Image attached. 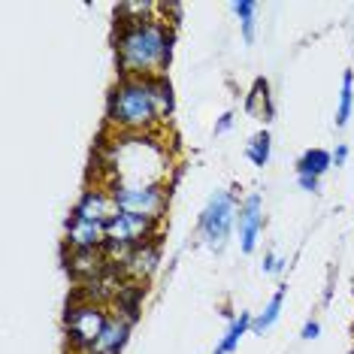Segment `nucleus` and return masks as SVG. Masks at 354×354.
Here are the masks:
<instances>
[{
    "mask_svg": "<svg viewBox=\"0 0 354 354\" xmlns=\"http://www.w3.org/2000/svg\"><path fill=\"white\" fill-rule=\"evenodd\" d=\"M118 37H115V58L122 67V76L146 79L160 76L173 61L176 30L160 19H124L115 12Z\"/></svg>",
    "mask_w": 354,
    "mask_h": 354,
    "instance_id": "f257e3e1",
    "label": "nucleus"
},
{
    "mask_svg": "<svg viewBox=\"0 0 354 354\" xmlns=\"http://www.w3.org/2000/svg\"><path fill=\"white\" fill-rule=\"evenodd\" d=\"M106 122L124 133H142L151 131L158 122H164V112L158 106L149 76L146 79L122 76L112 85L106 97Z\"/></svg>",
    "mask_w": 354,
    "mask_h": 354,
    "instance_id": "f03ea898",
    "label": "nucleus"
},
{
    "mask_svg": "<svg viewBox=\"0 0 354 354\" xmlns=\"http://www.w3.org/2000/svg\"><path fill=\"white\" fill-rule=\"evenodd\" d=\"M106 321H109L106 309L94 300H85L82 297V300H76L73 306H67V318H64V324H67L70 348H73L76 354H94Z\"/></svg>",
    "mask_w": 354,
    "mask_h": 354,
    "instance_id": "7ed1b4c3",
    "label": "nucleus"
},
{
    "mask_svg": "<svg viewBox=\"0 0 354 354\" xmlns=\"http://www.w3.org/2000/svg\"><path fill=\"white\" fill-rule=\"evenodd\" d=\"M236 215H239V203H236V197H233V191H227V188L212 191V197L206 200L203 212H200V221H197L200 239H203L209 248H221L230 239L233 227H236Z\"/></svg>",
    "mask_w": 354,
    "mask_h": 354,
    "instance_id": "20e7f679",
    "label": "nucleus"
},
{
    "mask_svg": "<svg viewBox=\"0 0 354 354\" xmlns=\"http://www.w3.org/2000/svg\"><path fill=\"white\" fill-rule=\"evenodd\" d=\"M158 227V218L151 215H136V212H115L106 221V254H122L127 257L133 248L146 245L151 239V233Z\"/></svg>",
    "mask_w": 354,
    "mask_h": 354,
    "instance_id": "39448f33",
    "label": "nucleus"
},
{
    "mask_svg": "<svg viewBox=\"0 0 354 354\" xmlns=\"http://www.w3.org/2000/svg\"><path fill=\"white\" fill-rule=\"evenodd\" d=\"M109 194L118 212H136V215L160 218V212L167 209V191L160 182H112Z\"/></svg>",
    "mask_w": 354,
    "mask_h": 354,
    "instance_id": "423d86ee",
    "label": "nucleus"
},
{
    "mask_svg": "<svg viewBox=\"0 0 354 354\" xmlns=\"http://www.w3.org/2000/svg\"><path fill=\"white\" fill-rule=\"evenodd\" d=\"M236 230H239V248H243V254H252L257 248V243H261V233H263V200H261V194H248L243 203H239Z\"/></svg>",
    "mask_w": 354,
    "mask_h": 354,
    "instance_id": "0eeeda50",
    "label": "nucleus"
},
{
    "mask_svg": "<svg viewBox=\"0 0 354 354\" xmlns=\"http://www.w3.org/2000/svg\"><path fill=\"white\" fill-rule=\"evenodd\" d=\"M67 245L70 252H103L106 245V224L97 221H82V218H67Z\"/></svg>",
    "mask_w": 354,
    "mask_h": 354,
    "instance_id": "6e6552de",
    "label": "nucleus"
},
{
    "mask_svg": "<svg viewBox=\"0 0 354 354\" xmlns=\"http://www.w3.org/2000/svg\"><path fill=\"white\" fill-rule=\"evenodd\" d=\"M118 209L112 203V194L103 188H88L82 197H79V203L73 206V218H82V221H97V224H106L112 215H115Z\"/></svg>",
    "mask_w": 354,
    "mask_h": 354,
    "instance_id": "1a4fd4ad",
    "label": "nucleus"
},
{
    "mask_svg": "<svg viewBox=\"0 0 354 354\" xmlns=\"http://www.w3.org/2000/svg\"><path fill=\"white\" fill-rule=\"evenodd\" d=\"M131 324H133V321H127L122 315H109L94 354H118V351H122L127 345V336H131Z\"/></svg>",
    "mask_w": 354,
    "mask_h": 354,
    "instance_id": "9d476101",
    "label": "nucleus"
},
{
    "mask_svg": "<svg viewBox=\"0 0 354 354\" xmlns=\"http://www.w3.org/2000/svg\"><path fill=\"white\" fill-rule=\"evenodd\" d=\"M155 267H158V245H151V243L133 248V252L124 257V272L133 281L149 279L151 272H155Z\"/></svg>",
    "mask_w": 354,
    "mask_h": 354,
    "instance_id": "9b49d317",
    "label": "nucleus"
},
{
    "mask_svg": "<svg viewBox=\"0 0 354 354\" xmlns=\"http://www.w3.org/2000/svg\"><path fill=\"white\" fill-rule=\"evenodd\" d=\"M252 327H254L252 312H239V315H233L227 330H224V336H221V342H218V348H215L212 354H233V351L239 348V342H243V336Z\"/></svg>",
    "mask_w": 354,
    "mask_h": 354,
    "instance_id": "f8f14e48",
    "label": "nucleus"
},
{
    "mask_svg": "<svg viewBox=\"0 0 354 354\" xmlns=\"http://www.w3.org/2000/svg\"><path fill=\"white\" fill-rule=\"evenodd\" d=\"M330 167H333V151L327 149H309L297 160V176H309V179H321Z\"/></svg>",
    "mask_w": 354,
    "mask_h": 354,
    "instance_id": "ddd939ff",
    "label": "nucleus"
},
{
    "mask_svg": "<svg viewBox=\"0 0 354 354\" xmlns=\"http://www.w3.org/2000/svg\"><path fill=\"white\" fill-rule=\"evenodd\" d=\"M142 281H124L122 288H118L115 294V303H118V315L127 318V321H136V315H140V306H142Z\"/></svg>",
    "mask_w": 354,
    "mask_h": 354,
    "instance_id": "4468645a",
    "label": "nucleus"
},
{
    "mask_svg": "<svg viewBox=\"0 0 354 354\" xmlns=\"http://www.w3.org/2000/svg\"><path fill=\"white\" fill-rule=\"evenodd\" d=\"M285 294H288V288H279V291L270 297V303L263 306V312L254 318V327L252 330H254L257 336H263L270 327H276V321L281 318V309H285Z\"/></svg>",
    "mask_w": 354,
    "mask_h": 354,
    "instance_id": "2eb2a0df",
    "label": "nucleus"
},
{
    "mask_svg": "<svg viewBox=\"0 0 354 354\" xmlns=\"http://www.w3.org/2000/svg\"><path fill=\"white\" fill-rule=\"evenodd\" d=\"M230 10L239 19L243 39L252 46L254 43V28H257V3H254V0H236V3H230Z\"/></svg>",
    "mask_w": 354,
    "mask_h": 354,
    "instance_id": "dca6fc26",
    "label": "nucleus"
},
{
    "mask_svg": "<svg viewBox=\"0 0 354 354\" xmlns=\"http://www.w3.org/2000/svg\"><path fill=\"white\" fill-rule=\"evenodd\" d=\"M351 112H354V73L351 70H345L342 73V88H339V103H336V118H333L336 127L348 124Z\"/></svg>",
    "mask_w": 354,
    "mask_h": 354,
    "instance_id": "f3484780",
    "label": "nucleus"
},
{
    "mask_svg": "<svg viewBox=\"0 0 354 354\" xmlns=\"http://www.w3.org/2000/svg\"><path fill=\"white\" fill-rule=\"evenodd\" d=\"M272 155V136L267 131H257L252 140L245 142V158L252 160L254 167H267Z\"/></svg>",
    "mask_w": 354,
    "mask_h": 354,
    "instance_id": "a211bd4d",
    "label": "nucleus"
},
{
    "mask_svg": "<svg viewBox=\"0 0 354 354\" xmlns=\"http://www.w3.org/2000/svg\"><path fill=\"white\" fill-rule=\"evenodd\" d=\"M149 79H151V91H155L158 106H160V112H164V118H167V115H173L176 97H173V85H170V79H167L164 73H160V76H149Z\"/></svg>",
    "mask_w": 354,
    "mask_h": 354,
    "instance_id": "6ab92c4d",
    "label": "nucleus"
},
{
    "mask_svg": "<svg viewBox=\"0 0 354 354\" xmlns=\"http://www.w3.org/2000/svg\"><path fill=\"white\" fill-rule=\"evenodd\" d=\"M257 100L263 103V109H267V118H272V100H270V82L267 79H257L254 82V91H252V97H248V109H257Z\"/></svg>",
    "mask_w": 354,
    "mask_h": 354,
    "instance_id": "aec40b11",
    "label": "nucleus"
},
{
    "mask_svg": "<svg viewBox=\"0 0 354 354\" xmlns=\"http://www.w3.org/2000/svg\"><path fill=\"white\" fill-rule=\"evenodd\" d=\"M261 267H263V272H272V276H276V272H281V267H285V261H281L276 252H267V254H263Z\"/></svg>",
    "mask_w": 354,
    "mask_h": 354,
    "instance_id": "412c9836",
    "label": "nucleus"
},
{
    "mask_svg": "<svg viewBox=\"0 0 354 354\" xmlns=\"http://www.w3.org/2000/svg\"><path fill=\"white\" fill-rule=\"evenodd\" d=\"M233 118H236V115H233V112H224V115L218 118V122H215V136L227 133V131H230V127H233Z\"/></svg>",
    "mask_w": 354,
    "mask_h": 354,
    "instance_id": "4be33fe9",
    "label": "nucleus"
},
{
    "mask_svg": "<svg viewBox=\"0 0 354 354\" xmlns=\"http://www.w3.org/2000/svg\"><path fill=\"white\" fill-rule=\"evenodd\" d=\"M297 182H300L303 191H309V194H318L321 191V179H309V176H297Z\"/></svg>",
    "mask_w": 354,
    "mask_h": 354,
    "instance_id": "5701e85b",
    "label": "nucleus"
},
{
    "mask_svg": "<svg viewBox=\"0 0 354 354\" xmlns=\"http://www.w3.org/2000/svg\"><path fill=\"white\" fill-rule=\"evenodd\" d=\"M345 160H348V146L345 142H339L333 151V167H345Z\"/></svg>",
    "mask_w": 354,
    "mask_h": 354,
    "instance_id": "b1692460",
    "label": "nucleus"
},
{
    "mask_svg": "<svg viewBox=\"0 0 354 354\" xmlns=\"http://www.w3.org/2000/svg\"><path fill=\"white\" fill-rule=\"evenodd\" d=\"M321 333V324H318V321H306V324H303V339H315V336Z\"/></svg>",
    "mask_w": 354,
    "mask_h": 354,
    "instance_id": "393cba45",
    "label": "nucleus"
},
{
    "mask_svg": "<svg viewBox=\"0 0 354 354\" xmlns=\"http://www.w3.org/2000/svg\"><path fill=\"white\" fill-rule=\"evenodd\" d=\"M351 354H354V348H351Z\"/></svg>",
    "mask_w": 354,
    "mask_h": 354,
    "instance_id": "a878e982",
    "label": "nucleus"
}]
</instances>
